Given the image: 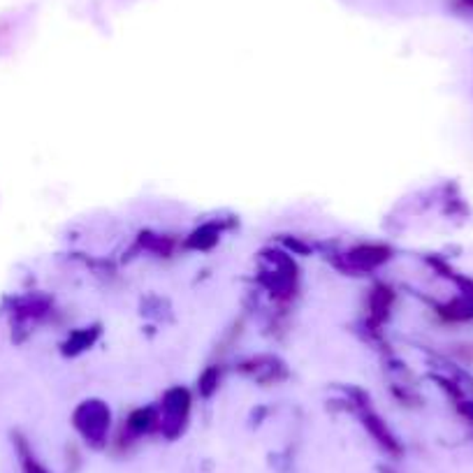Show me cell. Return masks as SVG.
<instances>
[{
    "instance_id": "obj_1",
    "label": "cell",
    "mask_w": 473,
    "mask_h": 473,
    "mask_svg": "<svg viewBox=\"0 0 473 473\" xmlns=\"http://www.w3.org/2000/svg\"><path fill=\"white\" fill-rule=\"evenodd\" d=\"M84 411L89 413V418H86V422H77L79 429H82L84 437L89 438V441L100 444V438L107 432V425H109V413L102 406H98V404H86Z\"/></svg>"
}]
</instances>
